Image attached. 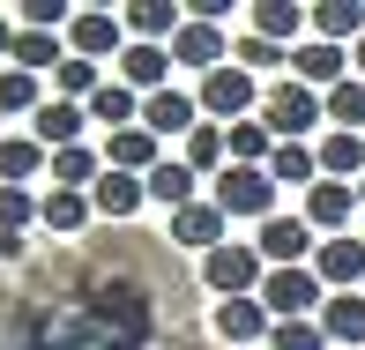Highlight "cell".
I'll return each mask as SVG.
<instances>
[{
	"instance_id": "obj_1",
	"label": "cell",
	"mask_w": 365,
	"mask_h": 350,
	"mask_svg": "<svg viewBox=\"0 0 365 350\" xmlns=\"http://www.w3.org/2000/svg\"><path fill=\"white\" fill-rule=\"evenodd\" d=\"M261 127H269L276 142H306V135L328 127V97L284 75V82H269V97H261Z\"/></svg>"
},
{
	"instance_id": "obj_2",
	"label": "cell",
	"mask_w": 365,
	"mask_h": 350,
	"mask_svg": "<svg viewBox=\"0 0 365 350\" xmlns=\"http://www.w3.org/2000/svg\"><path fill=\"white\" fill-rule=\"evenodd\" d=\"M276 179H269V164H224L217 172V187H209V202H217L224 216H246V224H269V216H284L276 209Z\"/></svg>"
},
{
	"instance_id": "obj_3",
	"label": "cell",
	"mask_w": 365,
	"mask_h": 350,
	"mask_svg": "<svg viewBox=\"0 0 365 350\" xmlns=\"http://www.w3.org/2000/svg\"><path fill=\"white\" fill-rule=\"evenodd\" d=\"M194 97H202V120H217V127H239V120H261V75H246L239 60L231 68H217V75H202L194 82Z\"/></svg>"
},
{
	"instance_id": "obj_4",
	"label": "cell",
	"mask_w": 365,
	"mask_h": 350,
	"mask_svg": "<svg viewBox=\"0 0 365 350\" xmlns=\"http://www.w3.org/2000/svg\"><path fill=\"white\" fill-rule=\"evenodd\" d=\"M261 306H269L276 321H321L328 283L313 276V261H306V269H269V283H261Z\"/></svg>"
},
{
	"instance_id": "obj_5",
	"label": "cell",
	"mask_w": 365,
	"mask_h": 350,
	"mask_svg": "<svg viewBox=\"0 0 365 350\" xmlns=\"http://www.w3.org/2000/svg\"><path fill=\"white\" fill-rule=\"evenodd\" d=\"M202 283H209L217 298H261L269 261H261V246H217V254L202 261Z\"/></svg>"
},
{
	"instance_id": "obj_6",
	"label": "cell",
	"mask_w": 365,
	"mask_h": 350,
	"mask_svg": "<svg viewBox=\"0 0 365 350\" xmlns=\"http://www.w3.org/2000/svg\"><path fill=\"white\" fill-rule=\"evenodd\" d=\"M127 23H120V8H82L75 23H68V53L75 60H97V68H105V60H120L127 53Z\"/></svg>"
},
{
	"instance_id": "obj_7",
	"label": "cell",
	"mask_w": 365,
	"mask_h": 350,
	"mask_svg": "<svg viewBox=\"0 0 365 350\" xmlns=\"http://www.w3.org/2000/svg\"><path fill=\"white\" fill-rule=\"evenodd\" d=\"M261 261H269V269H306V261L313 254H321V246H313V224H306V216H269V224H261Z\"/></svg>"
},
{
	"instance_id": "obj_8",
	"label": "cell",
	"mask_w": 365,
	"mask_h": 350,
	"mask_svg": "<svg viewBox=\"0 0 365 350\" xmlns=\"http://www.w3.org/2000/svg\"><path fill=\"white\" fill-rule=\"evenodd\" d=\"M224 224H231V216L217 209V202H209V194H202V202H194V209H179V216H164V239H172V246H187V254H217V246H231L224 239Z\"/></svg>"
},
{
	"instance_id": "obj_9",
	"label": "cell",
	"mask_w": 365,
	"mask_h": 350,
	"mask_svg": "<svg viewBox=\"0 0 365 350\" xmlns=\"http://www.w3.org/2000/svg\"><path fill=\"white\" fill-rule=\"evenodd\" d=\"M172 68L179 75H217V68H231V38L217 23H194L187 15V30L172 38Z\"/></svg>"
},
{
	"instance_id": "obj_10",
	"label": "cell",
	"mask_w": 365,
	"mask_h": 350,
	"mask_svg": "<svg viewBox=\"0 0 365 350\" xmlns=\"http://www.w3.org/2000/svg\"><path fill=\"white\" fill-rule=\"evenodd\" d=\"M239 15H246V30H254V38L284 45V53H298V45H306V30H313V15L298 8V0H254V8H239Z\"/></svg>"
},
{
	"instance_id": "obj_11",
	"label": "cell",
	"mask_w": 365,
	"mask_h": 350,
	"mask_svg": "<svg viewBox=\"0 0 365 350\" xmlns=\"http://www.w3.org/2000/svg\"><path fill=\"white\" fill-rule=\"evenodd\" d=\"M217 336L224 343H239V350H269V336H276V313L261 306V298H217Z\"/></svg>"
},
{
	"instance_id": "obj_12",
	"label": "cell",
	"mask_w": 365,
	"mask_h": 350,
	"mask_svg": "<svg viewBox=\"0 0 365 350\" xmlns=\"http://www.w3.org/2000/svg\"><path fill=\"white\" fill-rule=\"evenodd\" d=\"M291 82H306V90H336V82H351V53H343V45H321V38H306L291 53Z\"/></svg>"
},
{
	"instance_id": "obj_13",
	"label": "cell",
	"mask_w": 365,
	"mask_h": 350,
	"mask_svg": "<svg viewBox=\"0 0 365 350\" xmlns=\"http://www.w3.org/2000/svg\"><path fill=\"white\" fill-rule=\"evenodd\" d=\"M313 276L328 283V291H365V239H321V254H313Z\"/></svg>"
},
{
	"instance_id": "obj_14",
	"label": "cell",
	"mask_w": 365,
	"mask_h": 350,
	"mask_svg": "<svg viewBox=\"0 0 365 350\" xmlns=\"http://www.w3.org/2000/svg\"><path fill=\"white\" fill-rule=\"evenodd\" d=\"M120 23H127L135 45H172L179 30H187V8H172V0H127Z\"/></svg>"
},
{
	"instance_id": "obj_15",
	"label": "cell",
	"mask_w": 365,
	"mask_h": 350,
	"mask_svg": "<svg viewBox=\"0 0 365 350\" xmlns=\"http://www.w3.org/2000/svg\"><path fill=\"white\" fill-rule=\"evenodd\" d=\"M142 127L149 135H194L202 127V97H187V90H157V97H142Z\"/></svg>"
},
{
	"instance_id": "obj_16",
	"label": "cell",
	"mask_w": 365,
	"mask_h": 350,
	"mask_svg": "<svg viewBox=\"0 0 365 350\" xmlns=\"http://www.w3.org/2000/svg\"><path fill=\"white\" fill-rule=\"evenodd\" d=\"M351 209H358V187H343V179H321V187L306 194V224L313 231H328V239H343V231H351Z\"/></svg>"
},
{
	"instance_id": "obj_17",
	"label": "cell",
	"mask_w": 365,
	"mask_h": 350,
	"mask_svg": "<svg viewBox=\"0 0 365 350\" xmlns=\"http://www.w3.org/2000/svg\"><path fill=\"white\" fill-rule=\"evenodd\" d=\"M120 82H127L135 97L172 90V45H127V53H120Z\"/></svg>"
},
{
	"instance_id": "obj_18",
	"label": "cell",
	"mask_w": 365,
	"mask_h": 350,
	"mask_svg": "<svg viewBox=\"0 0 365 350\" xmlns=\"http://www.w3.org/2000/svg\"><path fill=\"white\" fill-rule=\"evenodd\" d=\"M30 135H38L45 149H75L82 135H90V105H68V97H45L38 120H30Z\"/></svg>"
},
{
	"instance_id": "obj_19",
	"label": "cell",
	"mask_w": 365,
	"mask_h": 350,
	"mask_svg": "<svg viewBox=\"0 0 365 350\" xmlns=\"http://www.w3.org/2000/svg\"><path fill=\"white\" fill-rule=\"evenodd\" d=\"M164 164V142L149 135V127H127V135H105V172H135V179H149Z\"/></svg>"
},
{
	"instance_id": "obj_20",
	"label": "cell",
	"mask_w": 365,
	"mask_h": 350,
	"mask_svg": "<svg viewBox=\"0 0 365 350\" xmlns=\"http://www.w3.org/2000/svg\"><path fill=\"white\" fill-rule=\"evenodd\" d=\"M321 336L336 343V350H365V291H328Z\"/></svg>"
},
{
	"instance_id": "obj_21",
	"label": "cell",
	"mask_w": 365,
	"mask_h": 350,
	"mask_svg": "<svg viewBox=\"0 0 365 350\" xmlns=\"http://www.w3.org/2000/svg\"><path fill=\"white\" fill-rule=\"evenodd\" d=\"M142 202H149V179H135V172H105V179L90 187V209H97V216H112V224H127Z\"/></svg>"
},
{
	"instance_id": "obj_22",
	"label": "cell",
	"mask_w": 365,
	"mask_h": 350,
	"mask_svg": "<svg viewBox=\"0 0 365 350\" xmlns=\"http://www.w3.org/2000/svg\"><path fill=\"white\" fill-rule=\"evenodd\" d=\"M202 172H194V164H179V157H164L157 172H149V202H164V216H179V209H194L202 202Z\"/></svg>"
},
{
	"instance_id": "obj_23",
	"label": "cell",
	"mask_w": 365,
	"mask_h": 350,
	"mask_svg": "<svg viewBox=\"0 0 365 350\" xmlns=\"http://www.w3.org/2000/svg\"><path fill=\"white\" fill-rule=\"evenodd\" d=\"M45 164H53V149L38 135H0V187H30Z\"/></svg>"
},
{
	"instance_id": "obj_24",
	"label": "cell",
	"mask_w": 365,
	"mask_h": 350,
	"mask_svg": "<svg viewBox=\"0 0 365 350\" xmlns=\"http://www.w3.org/2000/svg\"><path fill=\"white\" fill-rule=\"evenodd\" d=\"M306 15H313V38L321 45H343V53H351L365 38V8L358 0H321V8H306Z\"/></svg>"
},
{
	"instance_id": "obj_25",
	"label": "cell",
	"mask_w": 365,
	"mask_h": 350,
	"mask_svg": "<svg viewBox=\"0 0 365 350\" xmlns=\"http://www.w3.org/2000/svg\"><path fill=\"white\" fill-rule=\"evenodd\" d=\"M269 179H276V187H291V194H313V187H321V157H313V142H276Z\"/></svg>"
},
{
	"instance_id": "obj_26",
	"label": "cell",
	"mask_w": 365,
	"mask_h": 350,
	"mask_svg": "<svg viewBox=\"0 0 365 350\" xmlns=\"http://www.w3.org/2000/svg\"><path fill=\"white\" fill-rule=\"evenodd\" d=\"M313 157H321V179H343V187L365 179V135H321Z\"/></svg>"
},
{
	"instance_id": "obj_27",
	"label": "cell",
	"mask_w": 365,
	"mask_h": 350,
	"mask_svg": "<svg viewBox=\"0 0 365 350\" xmlns=\"http://www.w3.org/2000/svg\"><path fill=\"white\" fill-rule=\"evenodd\" d=\"M15 68L23 75H60L68 68V45H60V30H23V38H15Z\"/></svg>"
},
{
	"instance_id": "obj_28",
	"label": "cell",
	"mask_w": 365,
	"mask_h": 350,
	"mask_svg": "<svg viewBox=\"0 0 365 350\" xmlns=\"http://www.w3.org/2000/svg\"><path fill=\"white\" fill-rule=\"evenodd\" d=\"M90 127H112V135H127V127H142V97L127 90V82H105V90L90 97Z\"/></svg>"
},
{
	"instance_id": "obj_29",
	"label": "cell",
	"mask_w": 365,
	"mask_h": 350,
	"mask_svg": "<svg viewBox=\"0 0 365 350\" xmlns=\"http://www.w3.org/2000/svg\"><path fill=\"white\" fill-rule=\"evenodd\" d=\"M90 194H68V187H53V194H45V216H38V224L45 231H53V239H75V231H90Z\"/></svg>"
},
{
	"instance_id": "obj_30",
	"label": "cell",
	"mask_w": 365,
	"mask_h": 350,
	"mask_svg": "<svg viewBox=\"0 0 365 350\" xmlns=\"http://www.w3.org/2000/svg\"><path fill=\"white\" fill-rule=\"evenodd\" d=\"M179 164H194V172H224V164H231V135H224L217 120H202L187 135V149H179Z\"/></svg>"
},
{
	"instance_id": "obj_31",
	"label": "cell",
	"mask_w": 365,
	"mask_h": 350,
	"mask_svg": "<svg viewBox=\"0 0 365 350\" xmlns=\"http://www.w3.org/2000/svg\"><path fill=\"white\" fill-rule=\"evenodd\" d=\"M231 60H239L246 75H276V82L291 75V53H284V45H269V38H254V30H246V38H231Z\"/></svg>"
},
{
	"instance_id": "obj_32",
	"label": "cell",
	"mask_w": 365,
	"mask_h": 350,
	"mask_svg": "<svg viewBox=\"0 0 365 350\" xmlns=\"http://www.w3.org/2000/svg\"><path fill=\"white\" fill-rule=\"evenodd\" d=\"M328 135H365V82H336L328 90Z\"/></svg>"
},
{
	"instance_id": "obj_33",
	"label": "cell",
	"mask_w": 365,
	"mask_h": 350,
	"mask_svg": "<svg viewBox=\"0 0 365 350\" xmlns=\"http://www.w3.org/2000/svg\"><path fill=\"white\" fill-rule=\"evenodd\" d=\"M105 82H112V75L97 68V60H75V53H68V68L53 75V97H68V105H90V97L105 90Z\"/></svg>"
},
{
	"instance_id": "obj_34",
	"label": "cell",
	"mask_w": 365,
	"mask_h": 350,
	"mask_svg": "<svg viewBox=\"0 0 365 350\" xmlns=\"http://www.w3.org/2000/svg\"><path fill=\"white\" fill-rule=\"evenodd\" d=\"M38 105H45V82H38V75L0 68V120H15V112H30V120H38Z\"/></svg>"
},
{
	"instance_id": "obj_35",
	"label": "cell",
	"mask_w": 365,
	"mask_h": 350,
	"mask_svg": "<svg viewBox=\"0 0 365 350\" xmlns=\"http://www.w3.org/2000/svg\"><path fill=\"white\" fill-rule=\"evenodd\" d=\"M224 135H231V164H269L276 157V135L261 120H239V127H224Z\"/></svg>"
},
{
	"instance_id": "obj_36",
	"label": "cell",
	"mask_w": 365,
	"mask_h": 350,
	"mask_svg": "<svg viewBox=\"0 0 365 350\" xmlns=\"http://www.w3.org/2000/svg\"><path fill=\"white\" fill-rule=\"evenodd\" d=\"M45 216V194H30V187H0V231H30Z\"/></svg>"
},
{
	"instance_id": "obj_37",
	"label": "cell",
	"mask_w": 365,
	"mask_h": 350,
	"mask_svg": "<svg viewBox=\"0 0 365 350\" xmlns=\"http://www.w3.org/2000/svg\"><path fill=\"white\" fill-rule=\"evenodd\" d=\"M82 8H68V0H23V8H15V23L23 30H68Z\"/></svg>"
},
{
	"instance_id": "obj_38",
	"label": "cell",
	"mask_w": 365,
	"mask_h": 350,
	"mask_svg": "<svg viewBox=\"0 0 365 350\" xmlns=\"http://www.w3.org/2000/svg\"><path fill=\"white\" fill-rule=\"evenodd\" d=\"M269 350H328V336H321V321H276Z\"/></svg>"
},
{
	"instance_id": "obj_39",
	"label": "cell",
	"mask_w": 365,
	"mask_h": 350,
	"mask_svg": "<svg viewBox=\"0 0 365 350\" xmlns=\"http://www.w3.org/2000/svg\"><path fill=\"white\" fill-rule=\"evenodd\" d=\"M15 38H23V23H8V15H0V68H15Z\"/></svg>"
},
{
	"instance_id": "obj_40",
	"label": "cell",
	"mask_w": 365,
	"mask_h": 350,
	"mask_svg": "<svg viewBox=\"0 0 365 350\" xmlns=\"http://www.w3.org/2000/svg\"><path fill=\"white\" fill-rule=\"evenodd\" d=\"M30 246H23V231H0V261H23Z\"/></svg>"
},
{
	"instance_id": "obj_41",
	"label": "cell",
	"mask_w": 365,
	"mask_h": 350,
	"mask_svg": "<svg viewBox=\"0 0 365 350\" xmlns=\"http://www.w3.org/2000/svg\"><path fill=\"white\" fill-rule=\"evenodd\" d=\"M351 75H358V82H365V38H358V45H351Z\"/></svg>"
},
{
	"instance_id": "obj_42",
	"label": "cell",
	"mask_w": 365,
	"mask_h": 350,
	"mask_svg": "<svg viewBox=\"0 0 365 350\" xmlns=\"http://www.w3.org/2000/svg\"><path fill=\"white\" fill-rule=\"evenodd\" d=\"M358 202H365V179H358Z\"/></svg>"
},
{
	"instance_id": "obj_43",
	"label": "cell",
	"mask_w": 365,
	"mask_h": 350,
	"mask_svg": "<svg viewBox=\"0 0 365 350\" xmlns=\"http://www.w3.org/2000/svg\"><path fill=\"white\" fill-rule=\"evenodd\" d=\"M0 313H8V298H0Z\"/></svg>"
}]
</instances>
